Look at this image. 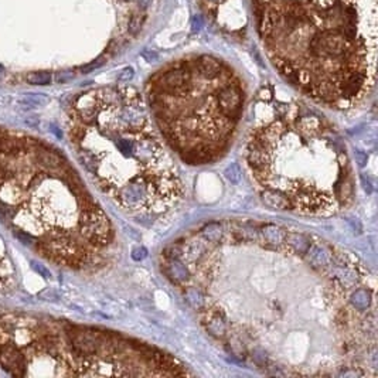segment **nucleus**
Segmentation results:
<instances>
[{"mask_svg": "<svg viewBox=\"0 0 378 378\" xmlns=\"http://www.w3.org/2000/svg\"><path fill=\"white\" fill-rule=\"evenodd\" d=\"M273 68L320 105L348 109L376 83L377 0H251Z\"/></svg>", "mask_w": 378, "mask_h": 378, "instance_id": "nucleus-1", "label": "nucleus"}, {"mask_svg": "<svg viewBox=\"0 0 378 378\" xmlns=\"http://www.w3.org/2000/svg\"><path fill=\"white\" fill-rule=\"evenodd\" d=\"M0 222L40 256L71 269L95 265L115 237L61 150L1 126Z\"/></svg>", "mask_w": 378, "mask_h": 378, "instance_id": "nucleus-2", "label": "nucleus"}, {"mask_svg": "<svg viewBox=\"0 0 378 378\" xmlns=\"http://www.w3.org/2000/svg\"><path fill=\"white\" fill-rule=\"evenodd\" d=\"M67 126L81 165L124 210L159 215L183 199L179 168L136 88L109 85L78 94Z\"/></svg>", "mask_w": 378, "mask_h": 378, "instance_id": "nucleus-3", "label": "nucleus"}, {"mask_svg": "<svg viewBox=\"0 0 378 378\" xmlns=\"http://www.w3.org/2000/svg\"><path fill=\"white\" fill-rule=\"evenodd\" d=\"M258 118L245 142V163L263 203L275 210L329 215L354 197L346 145L326 119L297 102L259 98Z\"/></svg>", "mask_w": 378, "mask_h": 378, "instance_id": "nucleus-4", "label": "nucleus"}, {"mask_svg": "<svg viewBox=\"0 0 378 378\" xmlns=\"http://www.w3.org/2000/svg\"><path fill=\"white\" fill-rule=\"evenodd\" d=\"M143 98L170 152L189 166H206L221 160L232 146L247 86L224 60L191 54L152 74Z\"/></svg>", "mask_w": 378, "mask_h": 378, "instance_id": "nucleus-5", "label": "nucleus"}, {"mask_svg": "<svg viewBox=\"0 0 378 378\" xmlns=\"http://www.w3.org/2000/svg\"><path fill=\"white\" fill-rule=\"evenodd\" d=\"M26 80L32 85H48L51 83V74L48 71H36L29 74Z\"/></svg>", "mask_w": 378, "mask_h": 378, "instance_id": "nucleus-6", "label": "nucleus"}, {"mask_svg": "<svg viewBox=\"0 0 378 378\" xmlns=\"http://www.w3.org/2000/svg\"><path fill=\"white\" fill-rule=\"evenodd\" d=\"M224 174H225V177L230 180L231 183H238L240 179H241V170H240V168L237 165L228 166V168H225Z\"/></svg>", "mask_w": 378, "mask_h": 378, "instance_id": "nucleus-7", "label": "nucleus"}, {"mask_svg": "<svg viewBox=\"0 0 378 378\" xmlns=\"http://www.w3.org/2000/svg\"><path fill=\"white\" fill-rule=\"evenodd\" d=\"M33 269H36V271L40 273L42 276H44V278H50V276H51V273L48 272V269H47L45 266L40 265V263L33 262Z\"/></svg>", "mask_w": 378, "mask_h": 378, "instance_id": "nucleus-8", "label": "nucleus"}, {"mask_svg": "<svg viewBox=\"0 0 378 378\" xmlns=\"http://www.w3.org/2000/svg\"><path fill=\"white\" fill-rule=\"evenodd\" d=\"M3 71H4V70H3V67H1V65H0V77H1V75H3Z\"/></svg>", "mask_w": 378, "mask_h": 378, "instance_id": "nucleus-9", "label": "nucleus"}]
</instances>
